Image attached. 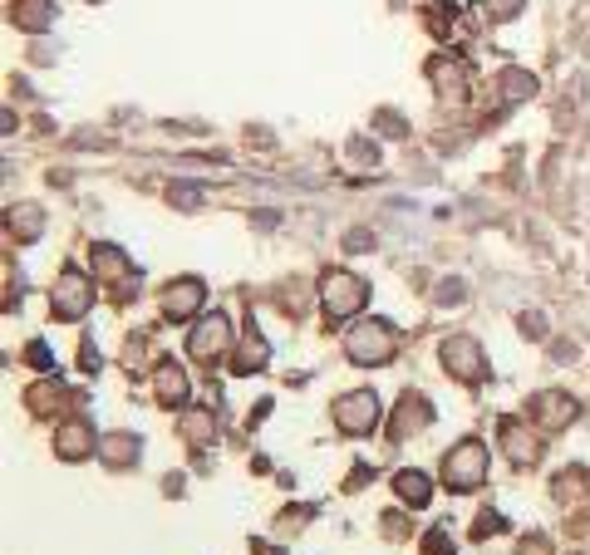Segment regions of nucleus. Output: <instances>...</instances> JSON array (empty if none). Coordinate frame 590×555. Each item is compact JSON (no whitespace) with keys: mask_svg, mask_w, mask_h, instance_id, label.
Wrapping results in <instances>:
<instances>
[{"mask_svg":"<svg viewBox=\"0 0 590 555\" xmlns=\"http://www.w3.org/2000/svg\"><path fill=\"white\" fill-rule=\"evenodd\" d=\"M399 497H409V501H418V506H423V501H428V482L404 472V477H399Z\"/></svg>","mask_w":590,"mask_h":555,"instance_id":"9b49d317","label":"nucleus"},{"mask_svg":"<svg viewBox=\"0 0 590 555\" xmlns=\"http://www.w3.org/2000/svg\"><path fill=\"white\" fill-rule=\"evenodd\" d=\"M350 354L359 359V364H384L389 354H394V334H389V325H359V330L350 334Z\"/></svg>","mask_w":590,"mask_h":555,"instance_id":"f03ea898","label":"nucleus"},{"mask_svg":"<svg viewBox=\"0 0 590 555\" xmlns=\"http://www.w3.org/2000/svg\"><path fill=\"white\" fill-rule=\"evenodd\" d=\"M359 300H364V285H359L350 271H330V276H325V305H330L335 315H350Z\"/></svg>","mask_w":590,"mask_h":555,"instance_id":"423d86ee","label":"nucleus"},{"mask_svg":"<svg viewBox=\"0 0 590 555\" xmlns=\"http://www.w3.org/2000/svg\"><path fill=\"white\" fill-rule=\"evenodd\" d=\"M522 555H546V541H527V546H522Z\"/></svg>","mask_w":590,"mask_h":555,"instance_id":"ddd939ff","label":"nucleus"},{"mask_svg":"<svg viewBox=\"0 0 590 555\" xmlns=\"http://www.w3.org/2000/svg\"><path fill=\"white\" fill-rule=\"evenodd\" d=\"M443 364H448L458 379H477V374H482V359H477V344H472V339H448V344H443Z\"/></svg>","mask_w":590,"mask_h":555,"instance_id":"0eeeda50","label":"nucleus"},{"mask_svg":"<svg viewBox=\"0 0 590 555\" xmlns=\"http://www.w3.org/2000/svg\"><path fill=\"white\" fill-rule=\"evenodd\" d=\"M335 418H340L350 433H369V428L379 423V398H374V393H350V398L335 403Z\"/></svg>","mask_w":590,"mask_h":555,"instance_id":"39448f33","label":"nucleus"},{"mask_svg":"<svg viewBox=\"0 0 590 555\" xmlns=\"http://www.w3.org/2000/svg\"><path fill=\"white\" fill-rule=\"evenodd\" d=\"M507 452H512L517 462H531V457H536V443L522 438V428H507Z\"/></svg>","mask_w":590,"mask_h":555,"instance_id":"9d476101","label":"nucleus"},{"mask_svg":"<svg viewBox=\"0 0 590 555\" xmlns=\"http://www.w3.org/2000/svg\"><path fill=\"white\" fill-rule=\"evenodd\" d=\"M158 398H163V403H182V398H187V379H182L177 364H163V369H158Z\"/></svg>","mask_w":590,"mask_h":555,"instance_id":"1a4fd4ad","label":"nucleus"},{"mask_svg":"<svg viewBox=\"0 0 590 555\" xmlns=\"http://www.w3.org/2000/svg\"><path fill=\"white\" fill-rule=\"evenodd\" d=\"M482 472H487L482 443H463L458 452H448V462H443V482H448L453 492H472V487L482 482Z\"/></svg>","mask_w":590,"mask_h":555,"instance_id":"f257e3e1","label":"nucleus"},{"mask_svg":"<svg viewBox=\"0 0 590 555\" xmlns=\"http://www.w3.org/2000/svg\"><path fill=\"white\" fill-rule=\"evenodd\" d=\"M89 280L79 276V271H64L59 276V285H55V315L59 320H79L84 310H89Z\"/></svg>","mask_w":590,"mask_h":555,"instance_id":"20e7f679","label":"nucleus"},{"mask_svg":"<svg viewBox=\"0 0 590 555\" xmlns=\"http://www.w3.org/2000/svg\"><path fill=\"white\" fill-rule=\"evenodd\" d=\"M197 305H202V285H197V280H187V285H173V290L163 295V310H168L173 320H187V315H192Z\"/></svg>","mask_w":590,"mask_h":555,"instance_id":"6e6552de","label":"nucleus"},{"mask_svg":"<svg viewBox=\"0 0 590 555\" xmlns=\"http://www.w3.org/2000/svg\"><path fill=\"white\" fill-rule=\"evenodd\" d=\"M25 359H30L35 369H45V364H50V349H45V344H30V354H25Z\"/></svg>","mask_w":590,"mask_h":555,"instance_id":"f8f14e48","label":"nucleus"},{"mask_svg":"<svg viewBox=\"0 0 590 555\" xmlns=\"http://www.w3.org/2000/svg\"><path fill=\"white\" fill-rule=\"evenodd\" d=\"M227 339H232L227 320H222V315H212V320H202V325H197L192 344H187V354H192L197 364H217V359L227 354Z\"/></svg>","mask_w":590,"mask_h":555,"instance_id":"7ed1b4c3","label":"nucleus"}]
</instances>
